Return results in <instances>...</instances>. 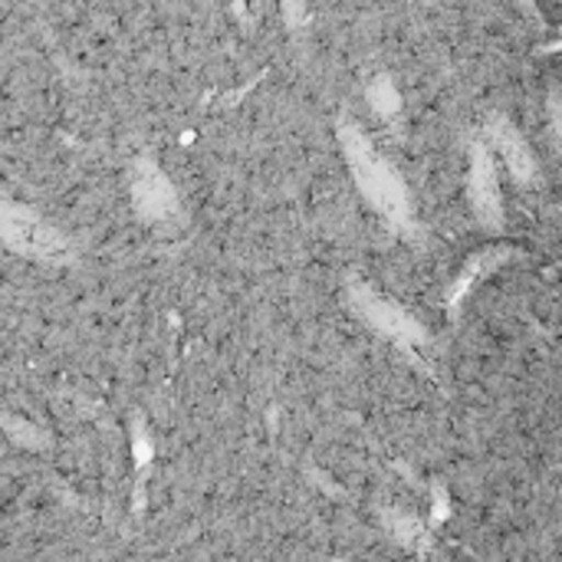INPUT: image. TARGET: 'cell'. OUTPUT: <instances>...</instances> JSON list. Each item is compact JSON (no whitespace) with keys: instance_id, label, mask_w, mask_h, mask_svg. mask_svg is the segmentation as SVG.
<instances>
[{"instance_id":"obj_4","label":"cell","mask_w":562,"mask_h":562,"mask_svg":"<svg viewBox=\"0 0 562 562\" xmlns=\"http://www.w3.org/2000/svg\"><path fill=\"white\" fill-rule=\"evenodd\" d=\"M471 194L477 204V214L497 227L501 224V194H497V175L491 165V155L484 148H474V175H471Z\"/></svg>"},{"instance_id":"obj_6","label":"cell","mask_w":562,"mask_h":562,"mask_svg":"<svg viewBox=\"0 0 562 562\" xmlns=\"http://www.w3.org/2000/svg\"><path fill=\"white\" fill-rule=\"evenodd\" d=\"M138 207H142L148 217H168V214H175L171 184H168L151 165H142V178H138Z\"/></svg>"},{"instance_id":"obj_5","label":"cell","mask_w":562,"mask_h":562,"mask_svg":"<svg viewBox=\"0 0 562 562\" xmlns=\"http://www.w3.org/2000/svg\"><path fill=\"white\" fill-rule=\"evenodd\" d=\"M491 138H494V145L501 148V155H504V161L510 165V171H514L520 181H530V175H533V158H530L527 142L520 138V132H517L510 122H494V125H491Z\"/></svg>"},{"instance_id":"obj_3","label":"cell","mask_w":562,"mask_h":562,"mask_svg":"<svg viewBox=\"0 0 562 562\" xmlns=\"http://www.w3.org/2000/svg\"><path fill=\"white\" fill-rule=\"evenodd\" d=\"M352 306L359 310V316H362L372 329H379V333H385V336H395V339H415V336H418L415 323H412L398 306H392L389 300H379L375 293H369V290H362V286L352 290Z\"/></svg>"},{"instance_id":"obj_1","label":"cell","mask_w":562,"mask_h":562,"mask_svg":"<svg viewBox=\"0 0 562 562\" xmlns=\"http://www.w3.org/2000/svg\"><path fill=\"white\" fill-rule=\"evenodd\" d=\"M342 145H346V155H349V161H352L356 181H359V188L369 194V201H372L375 207H382L395 224H405V221H408V198H405V188L398 184V178L392 175V168L375 155V148L369 145V138H366L359 128L342 125Z\"/></svg>"},{"instance_id":"obj_2","label":"cell","mask_w":562,"mask_h":562,"mask_svg":"<svg viewBox=\"0 0 562 562\" xmlns=\"http://www.w3.org/2000/svg\"><path fill=\"white\" fill-rule=\"evenodd\" d=\"M0 234L7 240H13L20 250L40 254V257H53V254L63 250L59 237L46 224H40L36 217L23 214L16 207H0Z\"/></svg>"}]
</instances>
